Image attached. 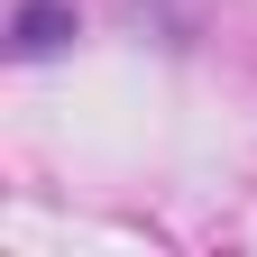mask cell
<instances>
[{"mask_svg": "<svg viewBox=\"0 0 257 257\" xmlns=\"http://www.w3.org/2000/svg\"><path fill=\"white\" fill-rule=\"evenodd\" d=\"M74 37H83L74 0H19V10H10V55H19V64H37V55H64Z\"/></svg>", "mask_w": 257, "mask_h": 257, "instance_id": "cell-1", "label": "cell"}]
</instances>
